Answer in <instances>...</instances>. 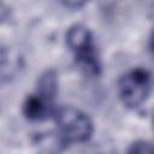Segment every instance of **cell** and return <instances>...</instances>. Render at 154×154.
<instances>
[{
	"label": "cell",
	"mask_w": 154,
	"mask_h": 154,
	"mask_svg": "<svg viewBox=\"0 0 154 154\" xmlns=\"http://www.w3.org/2000/svg\"><path fill=\"white\" fill-rule=\"evenodd\" d=\"M58 137L64 147L70 143H82L90 138L93 134V122L81 109L71 106L61 107L55 112Z\"/></svg>",
	"instance_id": "cell-1"
},
{
	"label": "cell",
	"mask_w": 154,
	"mask_h": 154,
	"mask_svg": "<svg viewBox=\"0 0 154 154\" xmlns=\"http://www.w3.org/2000/svg\"><path fill=\"white\" fill-rule=\"evenodd\" d=\"M66 43L79 65L90 73H99L100 64L95 54L91 32L87 26L82 24L72 25L66 32Z\"/></svg>",
	"instance_id": "cell-2"
},
{
	"label": "cell",
	"mask_w": 154,
	"mask_h": 154,
	"mask_svg": "<svg viewBox=\"0 0 154 154\" xmlns=\"http://www.w3.org/2000/svg\"><path fill=\"white\" fill-rule=\"evenodd\" d=\"M150 90V75L144 69H132L123 75L118 81L120 100L126 107L136 108L141 106Z\"/></svg>",
	"instance_id": "cell-3"
},
{
	"label": "cell",
	"mask_w": 154,
	"mask_h": 154,
	"mask_svg": "<svg viewBox=\"0 0 154 154\" xmlns=\"http://www.w3.org/2000/svg\"><path fill=\"white\" fill-rule=\"evenodd\" d=\"M52 112V102L35 94L25 99L23 103V113L30 120L45 119Z\"/></svg>",
	"instance_id": "cell-4"
},
{
	"label": "cell",
	"mask_w": 154,
	"mask_h": 154,
	"mask_svg": "<svg viewBox=\"0 0 154 154\" xmlns=\"http://www.w3.org/2000/svg\"><path fill=\"white\" fill-rule=\"evenodd\" d=\"M58 91V78L53 70L46 71L38 79L37 83V95L42 96L47 101L53 103V100Z\"/></svg>",
	"instance_id": "cell-5"
},
{
	"label": "cell",
	"mask_w": 154,
	"mask_h": 154,
	"mask_svg": "<svg viewBox=\"0 0 154 154\" xmlns=\"http://www.w3.org/2000/svg\"><path fill=\"white\" fill-rule=\"evenodd\" d=\"M128 154H154L153 144L148 141H136L129 147Z\"/></svg>",
	"instance_id": "cell-6"
},
{
	"label": "cell",
	"mask_w": 154,
	"mask_h": 154,
	"mask_svg": "<svg viewBox=\"0 0 154 154\" xmlns=\"http://www.w3.org/2000/svg\"><path fill=\"white\" fill-rule=\"evenodd\" d=\"M8 14H10V10H8V7H7L4 2L0 1V24L8 17Z\"/></svg>",
	"instance_id": "cell-7"
}]
</instances>
